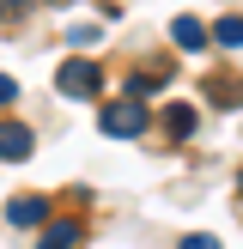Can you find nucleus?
<instances>
[{
  "mask_svg": "<svg viewBox=\"0 0 243 249\" xmlns=\"http://www.w3.org/2000/svg\"><path fill=\"white\" fill-rule=\"evenodd\" d=\"M55 85H61V97H73V104H91V97L104 91V73H97V61H61Z\"/></svg>",
  "mask_w": 243,
  "mask_h": 249,
  "instance_id": "obj_1",
  "label": "nucleus"
},
{
  "mask_svg": "<svg viewBox=\"0 0 243 249\" xmlns=\"http://www.w3.org/2000/svg\"><path fill=\"white\" fill-rule=\"evenodd\" d=\"M97 128L109 134V140H134V134H146V109L140 104H104V116H97Z\"/></svg>",
  "mask_w": 243,
  "mask_h": 249,
  "instance_id": "obj_2",
  "label": "nucleus"
},
{
  "mask_svg": "<svg viewBox=\"0 0 243 249\" xmlns=\"http://www.w3.org/2000/svg\"><path fill=\"white\" fill-rule=\"evenodd\" d=\"M31 152H36L31 128H18V122H0V158H6V164H18V158H31Z\"/></svg>",
  "mask_w": 243,
  "mask_h": 249,
  "instance_id": "obj_3",
  "label": "nucleus"
},
{
  "mask_svg": "<svg viewBox=\"0 0 243 249\" xmlns=\"http://www.w3.org/2000/svg\"><path fill=\"white\" fill-rule=\"evenodd\" d=\"M6 219H12V225H43V219H49V201H43V195H12V201H6Z\"/></svg>",
  "mask_w": 243,
  "mask_h": 249,
  "instance_id": "obj_4",
  "label": "nucleus"
},
{
  "mask_svg": "<svg viewBox=\"0 0 243 249\" xmlns=\"http://www.w3.org/2000/svg\"><path fill=\"white\" fill-rule=\"evenodd\" d=\"M207 104L213 109H237L243 104V79L237 73H213V79H207Z\"/></svg>",
  "mask_w": 243,
  "mask_h": 249,
  "instance_id": "obj_5",
  "label": "nucleus"
},
{
  "mask_svg": "<svg viewBox=\"0 0 243 249\" xmlns=\"http://www.w3.org/2000/svg\"><path fill=\"white\" fill-rule=\"evenodd\" d=\"M164 134H170V140H189V134H194V104H170L164 109Z\"/></svg>",
  "mask_w": 243,
  "mask_h": 249,
  "instance_id": "obj_6",
  "label": "nucleus"
},
{
  "mask_svg": "<svg viewBox=\"0 0 243 249\" xmlns=\"http://www.w3.org/2000/svg\"><path fill=\"white\" fill-rule=\"evenodd\" d=\"M170 36H176V49H189V55H194V49H207V24H201V18H176V24H170Z\"/></svg>",
  "mask_w": 243,
  "mask_h": 249,
  "instance_id": "obj_7",
  "label": "nucleus"
},
{
  "mask_svg": "<svg viewBox=\"0 0 243 249\" xmlns=\"http://www.w3.org/2000/svg\"><path fill=\"white\" fill-rule=\"evenodd\" d=\"M79 243H85V231L73 225V219H67V225H49V231H43V249H79Z\"/></svg>",
  "mask_w": 243,
  "mask_h": 249,
  "instance_id": "obj_8",
  "label": "nucleus"
},
{
  "mask_svg": "<svg viewBox=\"0 0 243 249\" xmlns=\"http://www.w3.org/2000/svg\"><path fill=\"white\" fill-rule=\"evenodd\" d=\"M158 85H164L158 73H134V79H122V97H128V104H140V97H152Z\"/></svg>",
  "mask_w": 243,
  "mask_h": 249,
  "instance_id": "obj_9",
  "label": "nucleus"
},
{
  "mask_svg": "<svg viewBox=\"0 0 243 249\" xmlns=\"http://www.w3.org/2000/svg\"><path fill=\"white\" fill-rule=\"evenodd\" d=\"M213 36H219L225 49H243V12H231V18H219V24H213Z\"/></svg>",
  "mask_w": 243,
  "mask_h": 249,
  "instance_id": "obj_10",
  "label": "nucleus"
},
{
  "mask_svg": "<svg viewBox=\"0 0 243 249\" xmlns=\"http://www.w3.org/2000/svg\"><path fill=\"white\" fill-rule=\"evenodd\" d=\"M67 36H73V43H79V49H91V43H104V31H97V24H73Z\"/></svg>",
  "mask_w": 243,
  "mask_h": 249,
  "instance_id": "obj_11",
  "label": "nucleus"
},
{
  "mask_svg": "<svg viewBox=\"0 0 243 249\" xmlns=\"http://www.w3.org/2000/svg\"><path fill=\"white\" fill-rule=\"evenodd\" d=\"M12 97H18V85H12V79H6V73H0V109H6V104H12Z\"/></svg>",
  "mask_w": 243,
  "mask_h": 249,
  "instance_id": "obj_12",
  "label": "nucleus"
},
{
  "mask_svg": "<svg viewBox=\"0 0 243 249\" xmlns=\"http://www.w3.org/2000/svg\"><path fill=\"white\" fill-rule=\"evenodd\" d=\"M182 249H219V237H182Z\"/></svg>",
  "mask_w": 243,
  "mask_h": 249,
  "instance_id": "obj_13",
  "label": "nucleus"
},
{
  "mask_svg": "<svg viewBox=\"0 0 243 249\" xmlns=\"http://www.w3.org/2000/svg\"><path fill=\"white\" fill-rule=\"evenodd\" d=\"M0 6H6V0H0Z\"/></svg>",
  "mask_w": 243,
  "mask_h": 249,
  "instance_id": "obj_14",
  "label": "nucleus"
}]
</instances>
